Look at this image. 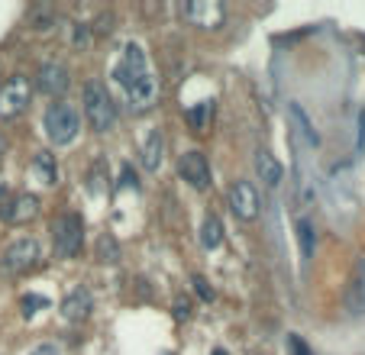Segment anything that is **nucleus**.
Segmentation results:
<instances>
[{"instance_id": "nucleus-1", "label": "nucleus", "mask_w": 365, "mask_h": 355, "mask_svg": "<svg viewBox=\"0 0 365 355\" xmlns=\"http://www.w3.org/2000/svg\"><path fill=\"white\" fill-rule=\"evenodd\" d=\"M81 103H84V120L94 133H107L117 123V103H113L107 84L101 81H88L81 91Z\"/></svg>"}, {"instance_id": "nucleus-2", "label": "nucleus", "mask_w": 365, "mask_h": 355, "mask_svg": "<svg viewBox=\"0 0 365 355\" xmlns=\"http://www.w3.org/2000/svg\"><path fill=\"white\" fill-rule=\"evenodd\" d=\"M46 136L52 145H68L71 139L78 136V130H81V116H78V110L71 107V103H52V107L46 110Z\"/></svg>"}, {"instance_id": "nucleus-3", "label": "nucleus", "mask_w": 365, "mask_h": 355, "mask_svg": "<svg viewBox=\"0 0 365 355\" xmlns=\"http://www.w3.org/2000/svg\"><path fill=\"white\" fill-rule=\"evenodd\" d=\"M81 240H84V223L78 213H62V217L52 220V246H56V255H62V259L78 255Z\"/></svg>"}, {"instance_id": "nucleus-4", "label": "nucleus", "mask_w": 365, "mask_h": 355, "mask_svg": "<svg viewBox=\"0 0 365 355\" xmlns=\"http://www.w3.org/2000/svg\"><path fill=\"white\" fill-rule=\"evenodd\" d=\"M36 262H39V242H36L33 236H23V240L10 242V246L4 249V255H0V272L23 274V272H29Z\"/></svg>"}, {"instance_id": "nucleus-5", "label": "nucleus", "mask_w": 365, "mask_h": 355, "mask_svg": "<svg viewBox=\"0 0 365 355\" xmlns=\"http://www.w3.org/2000/svg\"><path fill=\"white\" fill-rule=\"evenodd\" d=\"M33 97V84L26 75H14L4 88H0V120H14L29 107Z\"/></svg>"}, {"instance_id": "nucleus-6", "label": "nucleus", "mask_w": 365, "mask_h": 355, "mask_svg": "<svg viewBox=\"0 0 365 355\" xmlns=\"http://www.w3.org/2000/svg\"><path fill=\"white\" fill-rule=\"evenodd\" d=\"M145 75H152L149 65H145V52L136 46V42H130V46L123 48V62L113 68V78L123 84V91H130L133 84H139Z\"/></svg>"}, {"instance_id": "nucleus-7", "label": "nucleus", "mask_w": 365, "mask_h": 355, "mask_svg": "<svg viewBox=\"0 0 365 355\" xmlns=\"http://www.w3.org/2000/svg\"><path fill=\"white\" fill-rule=\"evenodd\" d=\"M178 175L194 191H210V185H214L210 181V162H207V155L200 149H191L178 158Z\"/></svg>"}, {"instance_id": "nucleus-8", "label": "nucleus", "mask_w": 365, "mask_h": 355, "mask_svg": "<svg viewBox=\"0 0 365 355\" xmlns=\"http://www.w3.org/2000/svg\"><path fill=\"white\" fill-rule=\"evenodd\" d=\"M230 210L242 223H252L259 217V191H255L252 181H233L230 185Z\"/></svg>"}, {"instance_id": "nucleus-9", "label": "nucleus", "mask_w": 365, "mask_h": 355, "mask_svg": "<svg viewBox=\"0 0 365 355\" xmlns=\"http://www.w3.org/2000/svg\"><path fill=\"white\" fill-rule=\"evenodd\" d=\"M181 14L200 29H217L223 23V16H227V7L217 4V0H194V4L181 7Z\"/></svg>"}, {"instance_id": "nucleus-10", "label": "nucleus", "mask_w": 365, "mask_h": 355, "mask_svg": "<svg viewBox=\"0 0 365 355\" xmlns=\"http://www.w3.org/2000/svg\"><path fill=\"white\" fill-rule=\"evenodd\" d=\"M68 84H71V75L62 62H46L39 68V75H36V88L48 97H62L68 91Z\"/></svg>"}, {"instance_id": "nucleus-11", "label": "nucleus", "mask_w": 365, "mask_h": 355, "mask_svg": "<svg viewBox=\"0 0 365 355\" xmlns=\"http://www.w3.org/2000/svg\"><path fill=\"white\" fill-rule=\"evenodd\" d=\"M36 213H39V197L36 194H16V197H10V204L0 207V220L14 226L36 220Z\"/></svg>"}, {"instance_id": "nucleus-12", "label": "nucleus", "mask_w": 365, "mask_h": 355, "mask_svg": "<svg viewBox=\"0 0 365 355\" xmlns=\"http://www.w3.org/2000/svg\"><path fill=\"white\" fill-rule=\"evenodd\" d=\"M126 101H130V110L133 113H149L155 103H159V81L152 75H145L139 84H133L126 91Z\"/></svg>"}, {"instance_id": "nucleus-13", "label": "nucleus", "mask_w": 365, "mask_h": 355, "mask_svg": "<svg viewBox=\"0 0 365 355\" xmlns=\"http://www.w3.org/2000/svg\"><path fill=\"white\" fill-rule=\"evenodd\" d=\"M346 310H349V317L365 314V259H359L349 274V284H346Z\"/></svg>"}, {"instance_id": "nucleus-14", "label": "nucleus", "mask_w": 365, "mask_h": 355, "mask_svg": "<svg viewBox=\"0 0 365 355\" xmlns=\"http://www.w3.org/2000/svg\"><path fill=\"white\" fill-rule=\"evenodd\" d=\"M255 175H259V181H262L265 187H272V191H275V187L282 185L284 168H282V162H278L269 149H259V152H255Z\"/></svg>"}, {"instance_id": "nucleus-15", "label": "nucleus", "mask_w": 365, "mask_h": 355, "mask_svg": "<svg viewBox=\"0 0 365 355\" xmlns=\"http://www.w3.org/2000/svg\"><path fill=\"white\" fill-rule=\"evenodd\" d=\"M62 317L68 323H81L84 317L91 314V294L84 291V287H75V291H68V297L62 301Z\"/></svg>"}, {"instance_id": "nucleus-16", "label": "nucleus", "mask_w": 365, "mask_h": 355, "mask_svg": "<svg viewBox=\"0 0 365 355\" xmlns=\"http://www.w3.org/2000/svg\"><path fill=\"white\" fill-rule=\"evenodd\" d=\"M288 120H291V123H294L297 136H301L304 143H307V145H320V133H317V126L310 123L307 110H304L297 101H291V103H288Z\"/></svg>"}, {"instance_id": "nucleus-17", "label": "nucleus", "mask_w": 365, "mask_h": 355, "mask_svg": "<svg viewBox=\"0 0 365 355\" xmlns=\"http://www.w3.org/2000/svg\"><path fill=\"white\" fill-rule=\"evenodd\" d=\"M162 158H165V136H162V130H152L149 139H145V145H143V168L159 171Z\"/></svg>"}, {"instance_id": "nucleus-18", "label": "nucleus", "mask_w": 365, "mask_h": 355, "mask_svg": "<svg viewBox=\"0 0 365 355\" xmlns=\"http://www.w3.org/2000/svg\"><path fill=\"white\" fill-rule=\"evenodd\" d=\"M294 232H297V249H301V259L310 262V259H314V249H317V226L310 223L307 217H301L294 223Z\"/></svg>"}, {"instance_id": "nucleus-19", "label": "nucleus", "mask_w": 365, "mask_h": 355, "mask_svg": "<svg viewBox=\"0 0 365 355\" xmlns=\"http://www.w3.org/2000/svg\"><path fill=\"white\" fill-rule=\"evenodd\" d=\"M33 171L39 175L42 185H48V187L58 185V165H56V155H52V152H36Z\"/></svg>"}, {"instance_id": "nucleus-20", "label": "nucleus", "mask_w": 365, "mask_h": 355, "mask_svg": "<svg viewBox=\"0 0 365 355\" xmlns=\"http://www.w3.org/2000/svg\"><path fill=\"white\" fill-rule=\"evenodd\" d=\"M223 242V226L214 213H207L204 223H200V246L204 249H217Z\"/></svg>"}, {"instance_id": "nucleus-21", "label": "nucleus", "mask_w": 365, "mask_h": 355, "mask_svg": "<svg viewBox=\"0 0 365 355\" xmlns=\"http://www.w3.org/2000/svg\"><path fill=\"white\" fill-rule=\"evenodd\" d=\"M185 116H187V123H191V130H194V133H204V130H207V123H210V116H214V101L197 103V107H191Z\"/></svg>"}, {"instance_id": "nucleus-22", "label": "nucleus", "mask_w": 365, "mask_h": 355, "mask_svg": "<svg viewBox=\"0 0 365 355\" xmlns=\"http://www.w3.org/2000/svg\"><path fill=\"white\" fill-rule=\"evenodd\" d=\"M97 262H103V265H117L120 262V246L110 232H103L101 240H97Z\"/></svg>"}, {"instance_id": "nucleus-23", "label": "nucleus", "mask_w": 365, "mask_h": 355, "mask_svg": "<svg viewBox=\"0 0 365 355\" xmlns=\"http://www.w3.org/2000/svg\"><path fill=\"white\" fill-rule=\"evenodd\" d=\"M191 284H194V291H197V297H200V301H214V287L207 284V281L200 278V274H194V278H191Z\"/></svg>"}, {"instance_id": "nucleus-24", "label": "nucleus", "mask_w": 365, "mask_h": 355, "mask_svg": "<svg viewBox=\"0 0 365 355\" xmlns=\"http://www.w3.org/2000/svg\"><path fill=\"white\" fill-rule=\"evenodd\" d=\"M172 314H175V320H187V317H191V301H187V297H178Z\"/></svg>"}, {"instance_id": "nucleus-25", "label": "nucleus", "mask_w": 365, "mask_h": 355, "mask_svg": "<svg viewBox=\"0 0 365 355\" xmlns=\"http://www.w3.org/2000/svg\"><path fill=\"white\" fill-rule=\"evenodd\" d=\"M288 349H291V355H314L307 346H304L301 336H288Z\"/></svg>"}, {"instance_id": "nucleus-26", "label": "nucleus", "mask_w": 365, "mask_h": 355, "mask_svg": "<svg viewBox=\"0 0 365 355\" xmlns=\"http://www.w3.org/2000/svg\"><path fill=\"white\" fill-rule=\"evenodd\" d=\"M110 29H113V14H101V16H97V26H94V33H97V36L110 33Z\"/></svg>"}, {"instance_id": "nucleus-27", "label": "nucleus", "mask_w": 365, "mask_h": 355, "mask_svg": "<svg viewBox=\"0 0 365 355\" xmlns=\"http://www.w3.org/2000/svg\"><path fill=\"white\" fill-rule=\"evenodd\" d=\"M29 355H62V352H58V346H52V342H42V346H36Z\"/></svg>"}, {"instance_id": "nucleus-28", "label": "nucleus", "mask_w": 365, "mask_h": 355, "mask_svg": "<svg viewBox=\"0 0 365 355\" xmlns=\"http://www.w3.org/2000/svg\"><path fill=\"white\" fill-rule=\"evenodd\" d=\"M75 42H78V46H88V42H91V36H88V29H84V26H78V33H75Z\"/></svg>"}, {"instance_id": "nucleus-29", "label": "nucleus", "mask_w": 365, "mask_h": 355, "mask_svg": "<svg viewBox=\"0 0 365 355\" xmlns=\"http://www.w3.org/2000/svg\"><path fill=\"white\" fill-rule=\"evenodd\" d=\"M4 149H7V139H4V133H0V155H4Z\"/></svg>"}, {"instance_id": "nucleus-30", "label": "nucleus", "mask_w": 365, "mask_h": 355, "mask_svg": "<svg viewBox=\"0 0 365 355\" xmlns=\"http://www.w3.org/2000/svg\"><path fill=\"white\" fill-rule=\"evenodd\" d=\"M362 136H365V113H362Z\"/></svg>"}, {"instance_id": "nucleus-31", "label": "nucleus", "mask_w": 365, "mask_h": 355, "mask_svg": "<svg viewBox=\"0 0 365 355\" xmlns=\"http://www.w3.org/2000/svg\"><path fill=\"white\" fill-rule=\"evenodd\" d=\"M362 46H365V36H362Z\"/></svg>"}]
</instances>
